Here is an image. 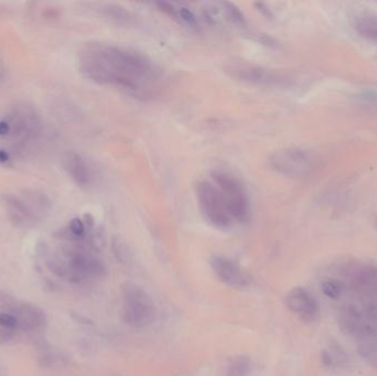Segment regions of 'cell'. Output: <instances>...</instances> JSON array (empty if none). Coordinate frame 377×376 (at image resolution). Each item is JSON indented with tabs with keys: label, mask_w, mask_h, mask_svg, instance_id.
I'll list each match as a JSON object with an SVG mask.
<instances>
[{
	"label": "cell",
	"mask_w": 377,
	"mask_h": 376,
	"mask_svg": "<svg viewBox=\"0 0 377 376\" xmlns=\"http://www.w3.org/2000/svg\"><path fill=\"white\" fill-rule=\"evenodd\" d=\"M83 76L103 85L124 88L137 97H148L161 72L146 56L109 43L86 44L79 56Z\"/></svg>",
	"instance_id": "obj_1"
},
{
	"label": "cell",
	"mask_w": 377,
	"mask_h": 376,
	"mask_svg": "<svg viewBox=\"0 0 377 376\" xmlns=\"http://www.w3.org/2000/svg\"><path fill=\"white\" fill-rule=\"evenodd\" d=\"M214 186L223 197L232 219L246 222L250 218V197L241 180L226 171L216 170L212 174Z\"/></svg>",
	"instance_id": "obj_2"
},
{
	"label": "cell",
	"mask_w": 377,
	"mask_h": 376,
	"mask_svg": "<svg viewBox=\"0 0 377 376\" xmlns=\"http://www.w3.org/2000/svg\"><path fill=\"white\" fill-rule=\"evenodd\" d=\"M122 317L128 326L146 328L156 319V307L146 291L136 285H127L122 293Z\"/></svg>",
	"instance_id": "obj_3"
},
{
	"label": "cell",
	"mask_w": 377,
	"mask_h": 376,
	"mask_svg": "<svg viewBox=\"0 0 377 376\" xmlns=\"http://www.w3.org/2000/svg\"><path fill=\"white\" fill-rule=\"evenodd\" d=\"M268 161L276 172L292 179L307 178L316 167V157L312 152L301 148L277 150L269 157Z\"/></svg>",
	"instance_id": "obj_4"
},
{
	"label": "cell",
	"mask_w": 377,
	"mask_h": 376,
	"mask_svg": "<svg viewBox=\"0 0 377 376\" xmlns=\"http://www.w3.org/2000/svg\"><path fill=\"white\" fill-rule=\"evenodd\" d=\"M195 195L200 211L207 223L220 229H229L231 227L233 219L227 211L223 197L214 183L205 180L198 182L195 186Z\"/></svg>",
	"instance_id": "obj_5"
},
{
	"label": "cell",
	"mask_w": 377,
	"mask_h": 376,
	"mask_svg": "<svg viewBox=\"0 0 377 376\" xmlns=\"http://www.w3.org/2000/svg\"><path fill=\"white\" fill-rule=\"evenodd\" d=\"M225 72L231 75L232 78L258 85H279L286 81V78L280 73L241 62L226 65Z\"/></svg>",
	"instance_id": "obj_6"
},
{
	"label": "cell",
	"mask_w": 377,
	"mask_h": 376,
	"mask_svg": "<svg viewBox=\"0 0 377 376\" xmlns=\"http://www.w3.org/2000/svg\"><path fill=\"white\" fill-rule=\"evenodd\" d=\"M284 302L288 309L305 320H312L319 312V306L314 296L303 287H295L286 295Z\"/></svg>",
	"instance_id": "obj_7"
},
{
	"label": "cell",
	"mask_w": 377,
	"mask_h": 376,
	"mask_svg": "<svg viewBox=\"0 0 377 376\" xmlns=\"http://www.w3.org/2000/svg\"><path fill=\"white\" fill-rule=\"evenodd\" d=\"M211 267L216 272L218 279L226 285L234 288H243L248 285L246 275L241 270V267L232 259L223 256H213L210 259Z\"/></svg>",
	"instance_id": "obj_8"
},
{
	"label": "cell",
	"mask_w": 377,
	"mask_h": 376,
	"mask_svg": "<svg viewBox=\"0 0 377 376\" xmlns=\"http://www.w3.org/2000/svg\"><path fill=\"white\" fill-rule=\"evenodd\" d=\"M15 313L19 322V328L33 331L47 326V316L45 311L35 304H20L15 308Z\"/></svg>",
	"instance_id": "obj_9"
},
{
	"label": "cell",
	"mask_w": 377,
	"mask_h": 376,
	"mask_svg": "<svg viewBox=\"0 0 377 376\" xmlns=\"http://www.w3.org/2000/svg\"><path fill=\"white\" fill-rule=\"evenodd\" d=\"M352 281L356 291L367 296H377V267L364 264L352 270Z\"/></svg>",
	"instance_id": "obj_10"
},
{
	"label": "cell",
	"mask_w": 377,
	"mask_h": 376,
	"mask_svg": "<svg viewBox=\"0 0 377 376\" xmlns=\"http://www.w3.org/2000/svg\"><path fill=\"white\" fill-rule=\"evenodd\" d=\"M64 170L80 187H86L90 182V171L88 163L77 152H67L62 159Z\"/></svg>",
	"instance_id": "obj_11"
},
{
	"label": "cell",
	"mask_w": 377,
	"mask_h": 376,
	"mask_svg": "<svg viewBox=\"0 0 377 376\" xmlns=\"http://www.w3.org/2000/svg\"><path fill=\"white\" fill-rule=\"evenodd\" d=\"M3 203L11 221L15 222V224L18 227H28L35 221V212L32 211L27 202L24 200L13 195H6Z\"/></svg>",
	"instance_id": "obj_12"
},
{
	"label": "cell",
	"mask_w": 377,
	"mask_h": 376,
	"mask_svg": "<svg viewBox=\"0 0 377 376\" xmlns=\"http://www.w3.org/2000/svg\"><path fill=\"white\" fill-rule=\"evenodd\" d=\"M321 361L326 368H346L350 363L348 354L337 342L330 344L329 349L321 352Z\"/></svg>",
	"instance_id": "obj_13"
},
{
	"label": "cell",
	"mask_w": 377,
	"mask_h": 376,
	"mask_svg": "<svg viewBox=\"0 0 377 376\" xmlns=\"http://www.w3.org/2000/svg\"><path fill=\"white\" fill-rule=\"evenodd\" d=\"M354 29L361 37L377 42V16L372 14H361L354 17Z\"/></svg>",
	"instance_id": "obj_14"
},
{
	"label": "cell",
	"mask_w": 377,
	"mask_h": 376,
	"mask_svg": "<svg viewBox=\"0 0 377 376\" xmlns=\"http://www.w3.org/2000/svg\"><path fill=\"white\" fill-rule=\"evenodd\" d=\"M252 373V361L245 355H237L232 359L226 376H250Z\"/></svg>",
	"instance_id": "obj_15"
},
{
	"label": "cell",
	"mask_w": 377,
	"mask_h": 376,
	"mask_svg": "<svg viewBox=\"0 0 377 376\" xmlns=\"http://www.w3.org/2000/svg\"><path fill=\"white\" fill-rule=\"evenodd\" d=\"M105 13H106L107 17L113 19L116 24L131 26L135 22L134 17L125 9L122 8L120 6H107Z\"/></svg>",
	"instance_id": "obj_16"
},
{
	"label": "cell",
	"mask_w": 377,
	"mask_h": 376,
	"mask_svg": "<svg viewBox=\"0 0 377 376\" xmlns=\"http://www.w3.org/2000/svg\"><path fill=\"white\" fill-rule=\"evenodd\" d=\"M175 18L182 22L184 26L190 29L197 30L199 28L197 17L192 13V10L184 7V6H175Z\"/></svg>",
	"instance_id": "obj_17"
},
{
	"label": "cell",
	"mask_w": 377,
	"mask_h": 376,
	"mask_svg": "<svg viewBox=\"0 0 377 376\" xmlns=\"http://www.w3.org/2000/svg\"><path fill=\"white\" fill-rule=\"evenodd\" d=\"M223 11L225 13L226 17L229 19L232 24H236L239 27H244L246 24V19L242 11L237 8L236 6L231 3H222Z\"/></svg>",
	"instance_id": "obj_18"
},
{
	"label": "cell",
	"mask_w": 377,
	"mask_h": 376,
	"mask_svg": "<svg viewBox=\"0 0 377 376\" xmlns=\"http://www.w3.org/2000/svg\"><path fill=\"white\" fill-rule=\"evenodd\" d=\"M358 352H359L362 358H373L377 353V343L375 339L369 338V339L360 340L359 345H358Z\"/></svg>",
	"instance_id": "obj_19"
},
{
	"label": "cell",
	"mask_w": 377,
	"mask_h": 376,
	"mask_svg": "<svg viewBox=\"0 0 377 376\" xmlns=\"http://www.w3.org/2000/svg\"><path fill=\"white\" fill-rule=\"evenodd\" d=\"M321 291L328 298L337 299L342 295V286L335 280H324L321 284Z\"/></svg>",
	"instance_id": "obj_20"
},
{
	"label": "cell",
	"mask_w": 377,
	"mask_h": 376,
	"mask_svg": "<svg viewBox=\"0 0 377 376\" xmlns=\"http://www.w3.org/2000/svg\"><path fill=\"white\" fill-rule=\"evenodd\" d=\"M0 328L13 331L19 329V322L14 313L7 311H0Z\"/></svg>",
	"instance_id": "obj_21"
},
{
	"label": "cell",
	"mask_w": 377,
	"mask_h": 376,
	"mask_svg": "<svg viewBox=\"0 0 377 376\" xmlns=\"http://www.w3.org/2000/svg\"><path fill=\"white\" fill-rule=\"evenodd\" d=\"M113 250H114L116 259H120V262L127 263L129 259V252L125 242H122L120 238H116L113 240Z\"/></svg>",
	"instance_id": "obj_22"
},
{
	"label": "cell",
	"mask_w": 377,
	"mask_h": 376,
	"mask_svg": "<svg viewBox=\"0 0 377 376\" xmlns=\"http://www.w3.org/2000/svg\"><path fill=\"white\" fill-rule=\"evenodd\" d=\"M70 231L77 238H83L84 234H86V227H84L82 220L73 219L71 223H70Z\"/></svg>",
	"instance_id": "obj_23"
},
{
	"label": "cell",
	"mask_w": 377,
	"mask_h": 376,
	"mask_svg": "<svg viewBox=\"0 0 377 376\" xmlns=\"http://www.w3.org/2000/svg\"><path fill=\"white\" fill-rule=\"evenodd\" d=\"M9 131H10V125H9L8 122H0V135L1 136H5V135H8Z\"/></svg>",
	"instance_id": "obj_24"
},
{
	"label": "cell",
	"mask_w": 377,
	"mask_h": 376,
	"mask_svg": "<svg viewBox=\"0 0 377 376\" xmlns=\"http://www.w3.org/2000/svg\"><path fill=\"white\" fill-rule=\"evenodd\" d=\"M72 318L75 321H77V322L84 323V325H90V323H92L88 319L82 317V316L77 315V313H74V315L72 313Z\"/></svg>",
	"instance_id": "obj_25"
},
{
	"label": "cell",
	"mask_w": 377,
	"mask_h": 376,
	"mask_svg": "<svg viewBox=\"0 0 377 376\" xmlns=\"http://www.w3.org/2000/svg\"><path fill=\"white\" fill-rule=\"evenodd\" d=\"M9 161V156L5 150H0V163H6Z\"/></svg>",
	"instance_id": "obj_26"
},
{
	"label": "cell",
	"mask_w": 377,
	"mask_h": 376,
	"mask_svg": "<svg viewBox=\"0 0 377 376\" xmlns=\"http://www.w3.org/2000/svg\"><path fill=\"white\" fill-rule=\"evenodd\" d=\"M3 71L1 67H0V80H1V78H3Z\"/></svg>",
	"instance_id": "obj_27"
},
{
	"label": "cell",
	"mask_w": 377,
	"mask_h": 376,
	"mask_svg": "<svg viewBox=\"0 0 377 376\" xmlns=\"http://www.w3.org/2000/svg\"><path fill=\"white\" fill-rule=\"evenodd\" d=\"M5 375V373H3V370L1 368V366H0V376Z\"/></svg>",
	"instance_id": "obj_28"
}]
</instances>
